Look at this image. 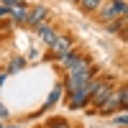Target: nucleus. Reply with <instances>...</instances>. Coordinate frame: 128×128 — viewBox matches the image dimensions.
Masks as SVG:
<instances>
[{
	"label": "nucleus",
	"mask_w": 128,
	"mask_h": 128,
	"mask_svg": "<svg viewBox=\"0 0 128 128\" xmlns=\"http://www.w3.org/2000/svg\"><path fill=\"white\" fill-rule=\"evenodd\" d=\"M113 95V90H110V84H98V90L92 92V102L98 105V108H102L105 105V100H108Z\"/></svg>",
	"instance_id": "f03ea898"
},
{
	"label": "nucleus",
	"mask_w": 128,
	"mask_h": 128,
	"mask_svg": "<svg viewBox=\"0 0 128 128\" xmlns=\"http://www.w3.org/2000/svg\"><path fill=\"white\" fill-rule=\"evenodd\" d=\"M98 84H100V82H95V80H87V82H84L80 90H74V95H72V102H69V105H72L74 110H77V108H82V105H84V102H87V100L92 98V92L98 90Z\"/></svg>",
	"instance_id": "f257e3e1"
},
{
	"label": "nucleus",
	"mask_w": 128,
	"mask_h": 128,
	"mask_svg": "<svg viewBox=\"0 0 128 128\" xmlns=\"http://www.w3.org/2000/svg\"><path fill=\"white\" fill-rule=\"evenodd\" d=\"M3 3H5V5H10V8H13V5H18V3H23V0H3Z\"/></svg>",
	"instance_id": "4468645a"
},
{
	"label": "nucleus",
	"mask_w": 128,
	"mask_h": 128,
	"mask_svg": "<svg viewBox=\"0 0 128 128\" xmlns=\"http://www.w3.org/2000/svg\"><path fill=\"white\" fill-rule=\"evenodd\" d=\"M44 20H46V8H44V5H36V8L28 13V20H26V23H28V26H41Z\"/></svg>",
	"instance_id": "7ed1b4c3"
},
{
	"label": "nucleus",
	"mask_w": 128,
	"mask_h": 128,
	"mask_svg": "<svg viewBox=\"0 0 128 128\" xmlns=\"http://www.w3.org/2000/svg\"><path fill=\"white\" fill-rule=\"evenodd\" d=\"M20 67H23V59L18 56V59H13V62H10V69H8V72H18Z\"/></svg>",
	"instance_id": "1a4fd4ad"
},
{
	"label": "nucleus",
	"mask_w": 128,
	"mask_h": 128,
	"mask_svg": "<svg viewBox=\"0 0 128 128\" xmlns=\"http://www.w3.org/2000/svg\"><path fill=\"white\" fill-rule=\"evenodd\" d=\"M49 128H69V126H67V123H62V120H59V123H51Z\"/></svg>",
	"instance_id": "ddd939ff"
},
{
	"label": "nucleus",
	"mask_w": 128,
	"mask_h": 128,
	"mask_svg": "<svg viewBox=\"0 0 128 128\" xmlns=\"http://www.w3.org/2000/svg\"><path fill=\"white\" fill-rule=\"evenodd\" d=\"M120 105H128V87L120 90Z\"/></svg>",
	"instance_id": "f8f14e48"
},
{
	"label": "nucleus",
	"mask_w": 128,
	"mask_h": 128,
	"mask_svg": "<svg viewBox=\"0 0 128 128\" xmlns=\"http://www.w3.org/2000/svg\"><path fill=\"white\" fill-rule=\"evenodd\" d=\"M0 115H3V118H5V115H8V110L3 108V105H0Z\"/></svg>",
	"instance_id": "2eb2a0df"
},
{
	"label": "nucleus",
	"mask_w": 128,
	"mask_h": 128,
	"mask_svg": "<svg viewBox=\"0 0 128 128\" xmlns=\"http://www.w3.org/2000/svg\"><path fill=\"white\" fill-rule=\"evenodd\" d=\"M28 13H31V10H28L23 3L13 5V16H16V20H18V23H26V20H28Z\"/></svg>",
	"instance_id": "0eeeda50"
},
{
	"label": "nucleus",
	"mask_w": 128,
	"mask_h": 128,
	"mask_svg": "<svg viewBox=\"0 0 128 128\" xmlns=\"http://www.w3.org/2000/svg\"><path fill=\"white\" fill-rule=\"evenodd\" d=\"M59 95H62V90H59V87H56V90H54V92H51V98H49V105H54V102H56V100H59Z\"/></svg>",
	"instance_id": "9b49d317"
},
{
	"label": "nucleus",
	"mask_w": 128,
	"mask_h": 128,
	"mask_svg": "<svg viewBox=\"0 0 128 128\" xmlns=\"http://www.w3.org/2000/svg\"><path fill=\"white\" fill-rule=\"evenodd\" d=\"M69 49H72V44H69V38H64V36H56L54 44H51V51H54L56 56H64Z\"/></svg>",
	"instance_id": "39448f33"
},
{
	"label": "nucleus",
	"mask_w": 128,
	"mask_h": 128,
	"mask_svg": "<svg viewBox=\"0 0 128 128\" xmlns=\"http://www.w3.org/2000/svg\"><path fill=\"white\" fill-rule=\"evenodd\" d=\"M0 128H3V123H0Z\"/></svg>",
	"instance_id": "dca6fc26"
},
{
	"label": "nucleus",
	"mask_w": 128,
	"mask_h": 128,
	"mask_svg": "<svg viewBox=\"0 0 128 128\" xmlns=\"http://www.w3.org/2000/svg\"><path fill=\"white\" fill-rule=\"evenodd\" d=\"M90 80V72H77V74H69V82H67V87L74 92V90H80L84 82Z\"/></svg>",
	"instance_id": "20e7f679"
},
{
	"label": "nucleus",
	"mask_w": 128,
	"mask_h": 128,
	"mask_svg": "<svg viewBox=\"0 0 128 128\" xmlns=\"http://www.w3.org/2000/svg\"><path fill=\"white\" fill-rule=\"evenodd\" d=\"M115 123H118V126H128V113H120V115H115Z\"/></svg>",
	"instance_id": "9d476101"
},
{
	"label": "nucleus",
	"mask_w": 128,
	"mask_h": 128,
	"mask_svg": "<svg viewBox=\"0 0 128 128\" xmlns=\"http://www.w3.org/2000/svg\"><path fill=\"white\" fill-rule=\"evenodd\" d=\"M38 36L51 46V44H54V38H56V31L51 28V26H44V23H41V26H38Z\"/></svg>",
	"instance_id": "423d86ee"
},
{
	"label": "nucleus",
	"mask_w": 128,
	"mask_h": 128,
	"mask_svg": "<svg viewBox=\"0 0 128 128\" xmlns=\"http://www.w3.org/2000/svg\"><path fill=\"white\" fill-rule=\"evenodd\" d=\"M98 5H100V0H82V8L84 10H95Z\"/></svg>",
	"instance_id": "6e6552de"
}]
</instances>
